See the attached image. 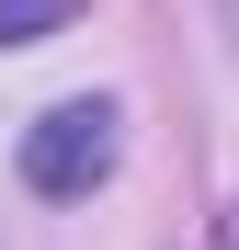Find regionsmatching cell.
<instances>
[{
    "label": "cell",
    "instance_id": "cell-1",
    "mask_svg": "<svg viewBox=\"0 0 239 250\" xmlns=\"http://www.w3.org/2000/svg\"><path fill=\"white\" fill-rule=\"evenodd\" d=\"M103 171H114V103H57V114L23 125V182H34V193L80 205Z\"/></svg>",
    "mask_w": 239,
    "mask_h": 250
},
{
    "label": "cell",
    "instance_id": "cell-2",
    "mask_svg": "<svg viewBox=\"0 0 239 250\" xmlns=\"http://www.w3.org/2000/svg\"><path fill=\"white\" fill-rule=\"evenodd\" d=\"M80 23V0H0V46H46Z\"/></svg>",
    "mask_w": 239,
    "mask_h": 250
},
{
    "label": "cell",
    "instance_id": "cell-3",
    "mask_svg": "<svg viewBox=\"0 0 239 250\" xmlns=\"http://www.w3.org/2000/svg\"><path fill=\"white\" fill-rule=\"evenodd\" d=\"M217 250H239V205H228V216H217Z\"/></svg>",
    "mask_w": 239,
    "mask_h": 250
},
{
    "label": "cell",
    "instance_id": "cell-4",
    "mask_svg": "<svg viewBox=\"0 0 239 250\" xmlns=\"http://www.w3.org/2000/svg\"><path fill=\"white\" fill-rule=\"evenodd\" d=\"M228 46H239V0H228Z\"/></svg>",
    "mask_w": 239,
    "mask_h": 250
}]
</instances>
